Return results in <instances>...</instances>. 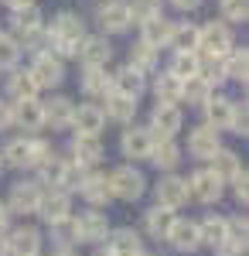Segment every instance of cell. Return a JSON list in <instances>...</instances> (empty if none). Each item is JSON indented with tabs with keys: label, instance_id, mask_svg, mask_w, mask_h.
Listing matches in <instances>:
<instances>
[{
	"label": "cell",
	"instance_id": "obj_30",
	"mask_svg": "<svg viewBox=\"0 0 249 256\" xmlns=\"http://www.w3.org/2000/svg\"><path fill=\"white\" fill-rule=\"evenodd\" d=\"M7 92H10V102H20V99H38V86L31 79V72L28 68H10V76H7Z\"/></svg>",
	"mask_w": 249,
	"mask_h": 256
},
{
	"label": "cell",
	"instance_id": "obj_38",
	"mask_svg": "<svg viewBox=\"0 0 249 256\" xmlns=\"http://www.w3.org/2000/svg\"><path fill=\"white\" fill-rule=\"evenodd\" d=\"M222 68H226V79H236L246 86V76H249V52L246 48H232L229 55L222 58Z\"/></svg>",
	"mask_w": 249,
	"mask_h": 256
},
{
	"label": "cell",
	"instance_id": "obj_59",
	"mask_svg": "<svg viewBox=\"0 0 249 256\" xmlns=\"http://www.w3.org/2000/svg\"><path fill=\"white\" fill-rule=\"evenodd\" d=\"M136 256H150V253H136Z\"/></svg>",
	"mask_w": 249,
	"mask_h": 256
},
{
	"label": "cell",
	"instance_id": "obj_42",
	"mask_svg": "<svg viewBox=\"0 0 249 256\" xmlns=\"http://www.w3.org/2000/svg\"><path fill=\"white\" fill-rule=\"evenodd\" d=\"M130 65H134L136 72L150 76L154 68H157V52H154V48H147L144 41H136L134 48H130Z\"/></svg>",
	"mask_w": 249,
	"mask_h": 256
},
{
	"label": "cell",
	"instance_id": "obj_10",
	"mask_svg": "<svg viewBox=\"0 0 249 256\" xmlns=\"http://www.w3.org/2000/svg\"><path fill=\"white\" fill-rule=\"evenodd\" d=\"M226 192V184L212 174V168H198L192 178H188V198L202 202V205H215Z\"/></svg>",
	"mask_w": 249,
	"mask_h": 256
},
{
	"label": "cell",
	"instance_id": "obj_44",
	"mask_svg": "<svg viewBox=\"0 0 249 256\" xmlns=\"http://www.w3.org/2000/svg\"><path fill=\"white\" fill-rule=\"evenodd\" d=\"M18 62H20V48H18V41H14V34H7V31H0V72L7 68H18Z\"/></svg>",
	"mask_w": 249,
	"mask_h": 256
},
{
	"label": "cell",
	"instance_id": "obj_24",
	"mask_svg": "<svg viewBox=\"0 0 249 256\" xmlns=\"http://www.w3.org/2000/svg\"><path fill=\"white\" fill-rule=\"evenodd\" d=\"M171 34H174V20H168L164 14L147 20V24H140V41H144L147 48H154V52L171 48Z\"/></svg>",
	"mask_w": 249,
	"mask_h": 256
},
{
	"label": "cell",
	"instance_id": "obj_12",
	"mask_svg": "<svg viewBox=\"0 0 249 256\" xmlns=\"http://www.w3.org/2000/svg\"><path fill=\"white\" fill-rule=\"evenodd\" d=\"M96 20H99V28H102L106 34H123V31L134 24V20H130V4H126V0H106V4H99Z\"/></svg>",
	"mask_w": 249,
	"mask_h": 256
},
{
	"label": "cell",
	"instance_id": "obj_1",
	"mask_svg": "<svg viewBox=\"0 0 249 256\" xmlns=\"http://www.w3.org/2000/svg\"><path fill=\"white\" fill-rule=\"evenodd\" d=\"M44 31H48V48L55 58H76L78 44L86 38V20L76 10H62L52 20V28H44Z\"/></svg>",
	"mask_w": 249,
	"mask_h": 256
},
{
	"label": "cell",
	"instance_id": "obj_18",
	"mask_svg": "<svg viewBox=\"0 0 249 256\" xmlns=\"http://www.w3.org/2000/svg\"><path fill=\"white\" fill-rule=\"evenodd\" d=\"M38 216L48 222V226H55V222H62V218L72 216V195L68 192H58V188H52V192H44L41 195V205H38Z\"/></svg>",
	"mask_w": 249,
	"mask_h": 256
},
{
	"label": "cell",
	"instance_id": "obj_4",
	"mask_svg": "<svg viewBox=\"0 0 249 256\" xmlns=\"http://www.w3.org/2000/svg\"><path fill=\"white\" fill-rule=\"evenodd\" d=\"M110 192H113V198H120V202H140L144 192H147V178H144L140 168L123 164V168H116L113 174H110Z\"/></svg>",
	"mask_w": 249,
	"mask_h": 256
},
{
	"label": "cell",
	"instance_id": "obj_17",
	"mask_svg": "<svg viewBox=\"0 0 249 256\" xmlns=\"http://www.w3.org/2000/svg\"><path fill=\"white\" fill-rule=\"evenodd\" d=\"M106 253L110 256H136V253H144V239H140V232L130 229V226L110 229V236H106Z\"/></svg>",
	"mask_w": 249,
	"mask_h": 256
},
{
	"label": "cell",
	"instance_id": "obj_53",
	"mask_svg": "<svg viewBox=\"0 0 249 256\" xmlns=\"http://www.w3.org/2000/svg\"><path fill=\"white\" fill-rule=\"evenodd\" d=\"M4 4H7L10 10H24V7H34L38 0H4Z\"/></svg>",
	"mask_w": 249,
	"mask_h": 256
},
{
	"label": "cell",
	"instance_id": "obj_58",
	"mask_svg": "<svg viewBox=\"0 0 249 256\" xmlns=\"http://www.w3.org/2000/svg\"><path fill=\"white\" fill-rule=\"evenodd\" d=\"M96 256H110V253H106V250H102V253H96Z\"/></svg>",
	"mask_w": 249,
	"mask_h": 256
},
{
	"label": "cell",
	"instance_id": "obj_20",
	"mask_svg": "<svg viewBox=\"0 0 249 256\" xmlns=\"http://www.w3.org/2000/svg\"><path fill=\"white\" fill-rule=\"evenodd\" d=\"M7 253L10 256H41V232L34 226H18L7 232Z\"/></svg>",
	"mask_w": 249,
	"mask_h": 256
},
{
	"label": "cell",
	"instance_id": "obj_21",
	"mask_svg": "<svg viewBox=\"0 0 249 256\" xmlns=\"http://www.w3.org/2000/svg\"><path fill=\"white\" fill-rule=\"evenodd\" d=\"M102 126H106V116H102V106L99 102H82V106H76V113H72V130L76 134L99 137Z\"/></svg>",
	"mask_w": 249,
	"mask_h": 256
},
{
	"label": "cell",
	"instance_id": "obj_35",
	"mask_svg": "<svg viewBox=\"0 0 249 256\" xmlns=\"http://www.w3.org/2000/svg\"><path fill=\"white\" fill-rule=\"evenodd\" d=\"M198 68H202V55H198V52H174L171 65H168V72H171L174 79H181V82L194 79Z\"/></svg>",
	"mask_w": 249,
	"mask_h": 256
},
{
	"label": "cell",
	"instance_id": "obj_15",
	"mask_svg": "<svg viewBox=\"0 0 249 256\" xmlns=\"http://www.w3.org/2000/svg\"><path fill=\"white\" fill-rule=\"evenodd\" d=\"M120 150H123V158H130V160H147L150 150H154L150 130H147V126H130V130H123Z\"/></svg>",
	"mask_w": 249,
	"mask_h": 256
},
{
	"label": "cell",
	"instance_id": "obj_52",
	"mask_svg": "<svg viewBox=\"0 0 249 256\" xmlns=\"http://www.w3.org/2000/svg\"><path fill=\"white\" fill-rule=\"evenodd\" d=\"M7 222H10V208H7V205L0 202V236L7 232Z\"/></svg>",
	"mask_w": 249,
	"mask_h": 256
},
{
	"label": "cell",
	"instance_id": "obj_23",
	"mask_svg": "<svg viewBox=\"0 0 249 256\" xmlns=\"http://www.w3.org/2000/svg\"><path fill=\"white\" fill-rule=\"evenodd\" d=\"M44 110V126L52 130H72V113H76V102L68 96H55L48 102H41Z\"/></svg>",
	"mask_w": 249,
	"mask_h": 256
},
{
	"label": "cell",
	"instance_id": "obj_25",
	"mask_svg": "<svg viewBox=\"0 0 249 256\" xmlns=\"http://www.w3.org/2000/svg\"><path fill=\"white\" fill-rule=\"evenodd\" d=\"M144 89H147V76L136 72L134 65H123L120 72H113V92H120L126 99H140Z\"/></svg>",
	"mask_w": 249,
	"mask_h": 256
},
{
	"label": "cell",
	"instance_id": "obj_34",
	"mask_svg": "<svg viewBox=\"0 0 249 256\" xmlns=\"http://www.w3.org/2000/svg\"><path fill=\"white\" fill-rule=\"evenodd\" d=\"M65 174H68V158H58V154H52V158H48V160L38 168V184H41V188H44V184H52V188H58V192H62Z\"/></svg>",
	"mask_w": 249,
	"mask_h": 256
},
{
	"label": "cell",
	"instance_id": "obj_40",
	"mask_svg": "<svg viewBox=\"0 0 249 256\" xmlns=\"http://www.w3.org/2000/svg\"><path fill=\"white\" fill-rule=\"evenodd\" d=\"M212 96H215V89L205 79H198V76L181 86V102H188V106H205Z\"/></svg>",
	"mask_w": 249,
	"mask_h": 256
},
{
	"label": "cell",
	"instance_id": "obj_36",
	"mask_svg": "<svg viewBox=\"0 0 249 256\" xmlns=\"http://www.w3.org/2000/svg\"><path fill=\"white\" fill-rule=\"evenodd\" d=\"M10 28L20 34H31V31H41L44 28V14H41V7L34 4V7H24V10H14L10 14Z\"/></svg>",
	"mask_w": 249,
	"mask_h": 256
},
{
	"label": "cell",
	"instance_id": "obj_55",
	"mask_svg": "<svg viewBox=\"0 0 249 256\" xmlns=\"http://www.w3.org/2000/svg\"><path fill=\"white\" fill-rule=\"evenodd\" d=\"M0 256H10L7 253V236H0Z\"/></svg>",
	"mask_w": 249,
	"mask_h": 256
},
{
	"label": "cell",
	"instance_id": "obj_33",
	"mask_svg": "<svg viewBox=\"0 0 249 256\" xmlns=\"http://www.w3.org/2000/svg\"><path fill=\"white\" fill-rule=\"evenodd\" d=\"M198 239H202V246H215V250H222L226 246V216H205L198 222Z\"/></svg>",
	"mask_w": 249,
	"mask_h": 256
},
{
	"label": "cell",
	"instance_id": "obj_37",
	"mask_svg": "<svg viewBox=\"0 0 249 256\" xmlns=\"http://www.w3.org/2000/svg\"><path fill=\"white\" fill-rule=\"evenodd\" d=\"M246 236H249L246 216H226V250L246 253Z\"/></svg>",
	"mask_w": 249,
	"mask_h": 256
},
{
	"label": "cell",
	"instance_id": "obj_3",
	"mask_svg": "<svg viewBox=\"0 0 249 256\" xmlns=\"http://www.w3.org/2000/svg\"><path fill=\"white\" fill-rule=\"evenodd\" d=\"M236 41H232V28L226 20H208L198 28V55H208V58H226Z\"/></svg>",
	"mask_w": 249,
	"mask_h": 256
},
{
	"label": "cell",
	"instance_id": "obj_2",
	"mask_svg": "<svg viewBox=\"0 0 249 256\" xmlns=\"http://www.w3.org/2000/svg\"><path fill=\"white\" fill-rule=\"evenodd\" d=\"M0 154H4V164H10V168L38 171L55 150H52V144H48L44 137H18V140H10Z\"/></svg>",
	"mask_w": 249,
	"mask_h": 256
},
{
	"label": "cell",
	"instance_id": "obj_26",
	"mask_svg": "<svg viewBox=\"0 0 249 256\" xmlns=\"http://www.w3.org/2000/svg\"><path fill=\"white\" fill-rule=\"evenodd\" d=\"M202 110H205V126H212L215 134L229 130V120H232V99L229 96H212Z\"/></svg>",
	"mask_w": 249,
	"mask_h": 256
},
{
	"label": "cell",
	"instance_id": "obj_13",
	"mask_svg": "<svg viewBox=\"0 0 249 256\" xmlns=\"http://www.w3.org/2000/svg\"><path fill=\"white\" fill-rule=\"evenodd\" d=\"M106 154V147H102V140L99 137H89V134H76L72 137V164L82 168V171H89V168H96L99 160Z\"/></svg>",
	"mask_w": 249,
	"mask_h": 256
},
{
	"label": "cell",
	"instance_id": "obj_49",
	"mask_svg": "<svg viewBox=\"0 0 249 256\" xmlns=\"http://www.w3.org/2000/svg\"><path fill=\"white\" fill-rule=\"evenodd\" d=\"M229 184H232V195H236V202H239V205H246V202H249V174H246V168L232 178Z\"/></svg>",
	"mask_w": 249,
	"mask_h": 256
},
{
	"label": "cell",
	"instance_id": "obj_29",
	"mask_svg": "<svg viewBox=\"0 0 249 256\" xmlns=\"http://www.w3.org/2000/svg\"><path fill=\"white\" fill-rule=\"evenodd\" d=\"M174 212L171 208H160V205H154V208H147L144 212V232L150 239H168V232H171L174 226Z\"/></svg>",
	"mask_w": 249,
	"mask_h": 256
},
{
	"label": "cell",
	"instance_id": "obj_19",
	"mask_svg": "<svg viewBox=\"0 0 249 256\" xmlns=\"http://www.w3.org/2000/svg\"><path fill=\"white\" fill-rule=\"evenodd\" d=\"M164 242H171L178 253H194V250H202V239H198V222L194 218H174L171 232Z\"/></svg>",
	"mask_w": 249,
	"mask_h": 256
},
{
	"label": "cell",
	"instance_id": "obj_11",
	"mask_svg": "<svg viewBox=\"0 0 249 256\" xmlns=\"http://www.w3.org/2000/svg\"><path fill=\"white\" fill-rule=\"evenodd\" d=\"M76 58L86 68H106L110 58H113V44H110L106 34H86L82 44H78V52H76Z\"/></svg>",
	"mask_w": 249,
	"mask_h": 256
},
{
	"label": "cell",
	"instance_id": "obj_14",
	"mask_svg": "<svg viewBox=\"0 0 249 256\" xmlns=\"http://www.w3.org/2000/svg\"><path fill=\"white\" fill-rule=\"evenodd\" d=\"M78 195L86 198L92 208H102L113 202V192H110V174L102 171H86L82 174V184H78Z\"/></svg>",
	"mask_w": 249,
	"mask_h": 256
},
{
	"label": "cell",
	"instance_id": "obj_32",
	"mask_svg": "<svg viewBox=\"0 0 249 256\" xmlns=\"http://www.w3.org/2000/svg\"><path fill=\"white\" fill-rule=\"evenodd\" d=\"M239 171H242L239 154H236V150H226V147H218V150H215V158H212V174L218 178L222 184H229Z\"/></svg>",
	"mask_w": 249,
	"mask_h": 256
},
{
	"label": "cell",
	"instance_id": "obj_50",
	"mask_svg": "<svg viewBox=\"0 0 249 256\" xmlns=\"http://www.w3.org/2000/svg\"><path fill=\"white\" fill-rule=\"evenodd\" d=\"M14 126V102L10 99H0V134Z\"/></svg>",
	"mask_w": 249,
	"mask_h": 256
},
{
	"label": "cell",
	"instance_id": "obj_54",
	"mask_svg": "<svg viewBox=\"0 0 249 256\" xmlns=\"http://www.w3.org/2000/svg\"><path fill=\"white\" fill-rule=\"evenodd\" d=\"M218 256H246V253H236V250H226V246H222V250H218Z\"/></svg>",
	"mask_w": 249,
	"mask_h": 256
},
{
	"label": "cell",
	"instance_id": "obj_41",
	"mask_svg": "<svg viewBox=\"0 0 249 256\" xmlns=\"http://www.w3.org/2000/svg\"><path fill=\"white\" fill-rule=\"evenodd\" d=\"M171 48H174V52H198V24H192V20L174 24Z\"/></svg>",
	"mask_w": 249,
	"mask_h": 256
},
{
	"label": "cell",
	"instance_id": "obj_9",
	"mask_svg": "<svg viewBox=\"0 0 249 256\" xmlns=\"http://www.w3.org/2000/svg\"><path fill=\"white\" fill-rule=\"evenodd\" d=\"M154 195H157V205L160 208H184L188 205V178H178V174H160V181L154 184Z\"/></svg>",
	"mask_w": 249,
	"mask_h": 256
},
{
	"label": "cell",
	"instance_id": "obj_51",
	"mask_svg": "<svg viewBox=\"0 0 249 256\" xmlns=\"http://www.w3.org/2000/svg\"><path fill=\"white\" fill-rule=\"evenodd\" d=\"M171 7H178V10L188 14V10H198V7H202V0H171Z\"/></svg>",
	"mask_w": 249,
	"mask_h": 256
},
{
	"label": "cell",
	"instance_id": "obj_56",
	"mask_svg": "<svg viewBox=\"0 0 249 256\" xmlns=\"http://www.w3.org/2000/svg\"><path fill=\"white\" fill-rule=\"evenodd\" d=\"M52 256H76V253H72V250H55Z\"/></svg>",
	"mask_w": 249,
	"mask_h": 256
},
{
	"label": "cell",
	"instance_id": "obj_47",
	"mask_svg": "<svg viewBox=\"0 0 249 256\" xmlns=\"http://www.w3.org/2000/svg\"><path fill=\"white\" fill-rule=\"evenodd\" d=\"M52 236H55L58 250H72L78 242L76 239V218L68 216V218H62V222H55V226H52Z\"/></svg>",
	"mask_w": 249,
	"mask_h": 256
},
{
	"label": "cell",
	"instance_id": "obj_45",
	"mask_svg": "<svg viewBox=\"0 0 249 256\" xmlns=\"http://www.w3.org/2000/svg\"><path fill=\"white\" fill-rule=\"evenodd\" d=\"M198 79H205L215 89V86H222L226 82V68H222V58H208V55H202V68H198Z\"/></svg>",
	"mask_w": 249,
	"mask_h": 256
},
{
	"label": "cell",
	"instance_id": "obj_8",
	"mask_svg": "<svg viewBox=\"0 0 249 256\" xmlns=\"http://www.w3.org/2000/svg\"><path fill=\"white\" fill-rule=\"evenodd\" d=\"M72 218H76V239L78 242H89V246L106 242V236H110V218H106V212L89 208V212L72 216Z\"/></svg>",
	"mask_w": 249,
	"mask_h": 256
},
{
	"label": "cell",
	"instance_id": "obj_6",
	"mask_svg": "<svg viewBox=\"0 0 249 256\" xmlns=\"http://www.w3.org/2000/svg\"><path fill=\"white\" fill-rule=\"evenodd\" d=\"M181 126H184V113H181V106H171V102H157V106H154L150 126H147L154 140H174Z\"/></svg>",
	"mask_w": 249,
	"mask_h": 256
},
{
	"label": "cell",
	"instance_id": "obj_39",
	"mask_svg": "<svg viewBox=\"0 0 249 256\" xmlns=\"http://www.w3.org/2000/svg\"><path fill=\"white\" fill-rule=\"evenodd\" d=\"M181 86H184V82L174 79L171 72H160L157 82H154V96H157V102H171V106H178V102H181Z\"/></svg>",
	"mask_w": 249,
	"mask_h": 256
},
{
	"label": "cell",
	"instance_id": "obj_46",
	"mask_svg": "<svg viewBox=\"0 0 249 256\" xmlns=\"http://www.w3.org/2000/svg\"><path fill=\"white\" fill-rule=\"evenodd\" d=\"M160 14H164V10H160L157 0H134V4H130V20H134V24H147V20L160 18Z\"/></svg>",
	"mask_w": 249,
	"mask_h": 256
},
{
	"label": "cell",
	"instance_id": "obj_5",
	"mask_svg": "<svg viewBox=\"0 0 249 256\" xmlns=\"http://www.w3.org/2000/svg\"><path fill=\"white\" fill-rule=\"evenodd\" d=\"M41 195H44V188H41L34 178H20L10 184V195H7V208H10V216L18 212V216H38V205H41Z\"/></svg>",
	"mask_w": 249,
	"mask_h": 256
},
{
	"label": "cell",
	"instance_id": "obj_43",
	"mask_svg": "<svg viewBox=\"0 0 249 256\" xmlns=\"http://www.w3.org/2000/svg\"><path fill=\"white\" fill-rule=\"evenodd\" d=\"M218 14L226 24H246L249 20V0H218Z\"/></svg>",
	"mask_w": 249,
	"mask_h": 256
},
{
	"label": "cell",
	"instance_id": "obj_27",
	"mask_svg": "<svg viewBox=\"0 0 249 256\" xmlns=\"http://www.w3.org/2000/svg\"><path fill=\"white\" fill-rule=\"evenodd\" d=\"M102 102H106V106H102V116L106 120L123 123V126H130L136 120V99H126V96H120V92H113V96L102 99Z\"/></svg>",
	"mask_w": 249,
	"mask_h": 256
},
{
	"label": "cell",
	"instance_id": "obj_57",
	"mask_svg": "<svg viewBox=\"0 0 249 256\" xmlns=\"http://www.w3.org/2000/svg\"><path fill=\"white\" fill-rule=\"evenodd\" d=\"M4 168H7V164H4V154H0V174H4Z\"/></svg>",
	"mask_w": 249,
	"mask_h": 256
},
{
	"label": "cell",
	"instance_id": "obj_7",
	"mask_svg": "<svg viewBox=\"0 0 249 256\" xmlns=\"http://www.w3.org/2000/svg\"><path fill=\"white\" fill-rule=\"evenodd\" d=\"M28 72H31V79H34L38 89H55V86L65 82V65H62V58H55L52 52H38Z\"/></svg>",
	"mask_w": 249,
	"mask_h": 256
},
{
	"label": "cell",
	"instance_id": "obj_22",
	"mask_svg": "<svg viewBox=\"0 0 249 256\" xmlns=\"http://www.w3.org/2000/svg\"><path fill=\"white\" fill-rule=\"evenodd\" d=\"M222 147V140H218V134L212 130V126H194L192 134H188V154H192L194 160H212L215 158V150Z\"/></svg>",
	"mask_w": 249,
	"mask_h": 256
},
{
	"label": "cell",
	"instance_id": "obj_31",
	"mask_svg": "<svg viewBox=\"0 0 249 256\" xmlns=\"http://www.w3.org/2000/svg\"><path fill=\"white\" fill-rule=\"evenodd\" d=\"M82 92L92 99H106L113 96V76L106 68H86L82 72Z\"/></svg>",
	"mask_w": 249,
	"mask_h": 256
},
{
	"label": "cell",
	"instance_id": "obj_16",
	"mask_svg": "<svg viewBox=\"0 0 249 256\" xmlns=\"http://www.w3.org/2000/svg\"><path fill=\"white\" fill-rule=\"evenodd\" d=\"M14 126H20L28 137H38V130H44L41 99H20V102H14Z\"/></svg>",
	"mask_w": 249,
	"mask_h": 256
},
{
	"label": "cell",
	"instance_id": "obj_28",
	"mask_svg": "<svg viewBox=\"0 0 249 256\" xmlns=\"http://www.w3.org/2000/svg\"><path fill=\"white\" fill-rule=\"evenodd\" d=\"M157 168V171H164V174H174V168L181 164V147L174 144V140H154V150L150 158H147Z\"/></svg>",
	"mask_w": 249,
	"mask_h": 256
},
{
	"label": "cell",
	"instance_id": "obj_48",
	"mask_svg": "<svg viewBox=\"0 0 249 256\" xmlns=\"http://www.w3.org/2000/svg\"><path fill=\"white\" fill-rule=\"evenodd\" d=\"M229 130L236 134V137H246V134H249L246 102H236V99H232V120H229Z\"/></svg>",
	"mask_w": 249,
	"mask_h": 256
}]
</instances>
